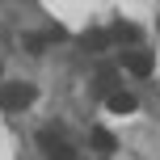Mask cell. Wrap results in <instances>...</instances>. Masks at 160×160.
<instances>
[{
  "instance_id": "6da1fadb",
  "label": "cell",
  "mask_w": 160,
  "mask_h": 160,
  "mask_svg": "<svg viewBox=\"0 0 160 160\" xmlns=\"http://www.w3.org/2000/svg\"><path fill=\"white\" fill-rule=\"evenodd\" d=\"M0 105H4V110H25V105H34V84H25V80L0 84Z\"/></svg>"
},
{
  "instance_id": "7a4b0ae2",
  "label": "cell",
  "mask_w": 160,
  "mask_h": 160,
  "mask_svg": "<svg viewBox=\"0 0 160 160\" xmlns=\"http://www.w3.org/2000/svg\"><path fill=\"white\" fill-rule=\"evenodd\" d=\"M38 143H42V152H47L51 160H76V148L68 143V139H59L55 131H42V135H38Z\"/></svg>"
},
{
  "instance_id": "3957f363",
  "label": "cell",
  "mask_w": 160,
  "mask_h": 160,
  "mask_svg": "<svg viewBox=\"0 0 160 160\" xmlns=\"http://www.w3.org/2000/svg\"><path fill=\"white\" fill-rule=\"evenodd\" d=\"M122 68H127V72L131 76H139V80H143V76H152V55H143V51H127V55H122Z\"/></svg>"
},
{
  "instance_id": "277c9868",
  "label": "cell",
  "mask_w": 160,
  "mask_h": 160,
  "mask_svg": "<svg viewBox=\"0 0 160 160\" xmlns=\"http://www.w3.org/2000/svg\"><path fill=\"white\" fill-rule=\"evenodd\" d=\"M105 105H110V114H131V110H135V93H127V88H118V93H110V97H105Z\"/></svg>"
},
{
  "instance_id": "5b68a950",
  "label": "cell",
  "mask_w": 160,
  "mask_h": 160,
  "mask_svg": "<svg viewBox=\"0 0 160 160\" xmlns=\"http://www.w3.org/2000/svg\"><path fill=\"white\" fill-rule=\"evenodd\" d=\"M110 30H84V47L88 51H105V47H110Z\"/></svg>"
},
{
  "instance_id": "8992f818",
  "label": "cell",
  "mask_w": 160,
  "mask_h": 160,
  "mask_svg": "<svg viewBox=\"0 0 160 160\" xmlns=\"http://www.w3.org/2000/svg\"><path fill=\"white\" fill-rule=\"evenodd\" d=\"M88 139H93V148H97V152H114V148H118V139H114L110 131H93Z\"/></svg>"
},
{
  "instance_id": "52a82bcc",
  "label": "cell",
  "mask_w": 160,
  "mask_h": 160,
  "mask_svg": "<svg viewBox=\"0 0 160 160\" xmlns=\"http://www.w3.org/2000/svg\"><path fill=\"white\" fill-rule=\"evenodd\" d=\"M97 84H101L105 93H118V76H114V68H97Z\"/></svg>"
},
{
  "instance_id": "ba28073f",
  "label": "cell",
  "mask_w": 160,
  "mask_h": 160,
  "mask_svg": "<svg viewBox=\"0 0 160 160\" xmlns=\"http://www.w3.org/2000/svg\"><path fill=\"white\" fill-rule=\"evenodd\" d=\"M110 38H114V42H139V30H135V25H114Z\"/></svg>"
}]
</instances>
